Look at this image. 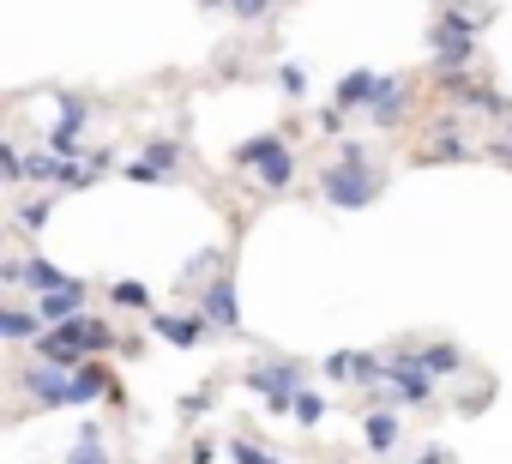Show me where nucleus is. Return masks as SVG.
Here are the masks:
<instances>
[{"mask_svg":"<svg viewBox=\"0 0 512 464\" xmlns=\"http://www.w3.org/2000/svg\"><path fill=\"white\" fill-rule=\"evenodd\" d=\"M380 169L374 163H362V151L356 145H344V163H326L320 169V193H326V205H344V211H362L374 193H380Z\"/></svg>","mask_w":512,"mask_h":464,"instance_id":"nucleus-1","label":"nucleus"},{"mask_svg":"<svg viewBox=\"0 0 512 464\" xmlns=\"http://www.w3.org/2000/svg\"><path fill=\"white\" fill-rule=\"evenodd\" d=\"M235 163H241V169H253V175H260V187H272V193H284V187H290V175H296V157H290V145H284L278 133L247 139V145L235 151Z\"/></svg>","mask_w":512,"mask_h":464,"instance_id":"nucleus-2","label":"nucleus"},{"mask_svg":"<svg viewBox=\"0 0 512 464\" xmlns=\"http://www.w3.org/2000/svg\"><path fill=\"white\" fill-rule=\"evenodd\" d=\"M25 392H31L43 410H61V404H73V368L37 362V368H25Z\"/></svg>","mask_w":512,"mask_h":464,"instance_id":"nucleus-3","label":"nucleus"},{"mask_svg":"<svg viewBox=\"0 0 512 464\" xmlns=\"http://www.w3.org/2000/svg\"><path fill=\"white\" fill-rule=\"evenodd\" d=\"M85 290H91V284H85V278H73V284H67V290H55V296H31V308L43 314V326H67V320H79V314H85Z\"/></svg>","mask_w":512,"mask_h":464,"instance_id":"nucleus-4","label":"nucleus"},{"mask_svg":"<svg viewBox=\"0 0 512 464\" xmlns=\"http://www.w3.org/2000/svg\"><path fill=\"white\" fill-rule=\"evenodd\" d=\"M199 314H205V326H223V332H235V326H241V314H235V284H229V272H223V278H211V290H205Z\"/></svg>","mask_w":512,"mask_h":464,"instance_id":"nucleus-5","label":"nucleus"},{"mask_svg":"<svg viewBox=\"0 0 512 464\" xmlns=\"http://www.w3.org/2000/svg\"><path fill=\"white\" fill-rule=\"evenodd\" d=\"M49 326H43V314L37 308H19V302H0V338L7 344H37Z\"/></svg>","mask_w":512,"mask_h":464,"instance_id":"nucleus-6","label":"nucleus"},{"mask_svg":"<svg viewBox=\"0 0 512 464\" xmlns=\"http://www.w3.org/2000/svg\"><path fill=\"white\" fill-rule=\"evenodd\" d=\"M151 332H157L163 344L187 350V344H199V338H205V320H187V314H151Z\"/></svg>","mask_w":512,"mask_h":464,"instance_id":"nucleus-7","label":"nucleus"},{"mask_svg":"<svg viewBox=\"0 0 512 464\" xmlns=\"http://www.w3.org/2000/svg\"><path fill=\"white\" fill-rule=\"evenodd\" d=\"M386 380H392V392L404 398V404H422L434 386H428V374L416 368V362H386Z\"/></svg>","mask_w":512,"mask_h":464,"instance_id":"nucleus-8","label":"nucleus"},{"mask_svg":"<svg viewBox=\"0 0 512 464\" xmlns=\"http://www.w3.org/2000/svg\"><path fill=\"white\" fill-rule=\"evenodd\" d=\"M362 434H368V452H380V458L398 452V416L392 410H368L362 416Z\"/></svg>","mask_w":512,"mask_h":464,"instance_id":"nucleus-9","label":"nucleus"},{"mask_svg":"<svg viewBox=\"0 0 512 464\" xmlns=\"http://www.w3.org/2000/svg\"><path fill=\"white\" fill-rule=\"evenodd\" d=\"M73 278L61 272V266H49V260H25V290L31 296H55V290H67Z\"/></svg>","mask_w":512,"mask_h":464,"instance_id":"nucleus-10","label":"nucleus"},{"mask_svg":"<svg viewBox=\"0 0 512 464\" xmlns=\"http://www.w3.org/2000/svg\"><path fill=\"white\" fill-rule=\"evenodd\" d=\"M368 109H374V127H392V121H398V109H404V85H398V79H380Z\"/></svg>","mask_w":512,"mask_h":464,"instance_id":"nucleus-11","label":"nucleus"},{"mask_svg":"<svg viewBox=\"0 0 512 464\" xmlns=\"http://www.w3.org/2000/svg\"><path fill=\"white\" fill-rule=\"evenodd\" d=\"M67 464H109V452H103V428H97V422L79 428V446L67 452Z\"/></svg>","mask_w":512,"mask_h":464,"instance_id":"nucleus-12","label":"nucleus"},{"mask_svg":"<svg viewBox=\"0 0 512 464\" xmlns=\"http://www.w3.org/2000/svg\"><path fill=\"white\" fill-rule=\"evenodd\" d=\"M103 386H109V380H103V362H79V368H73V404H91Z\"/></svg>","mask_w":512,"mask_h":464,"instance_id":"nucleus-13","label":"nucleus"},{"mask_svg":"<svg viewBox=\"0 0 512 464\" xmlns=\"http://www.w3.org/2000/svg\"><path fill=\"white\" fill-rule=\"evenodd\" d=\"M374 73H350L344 85H338V109H356V103H374Z\"/></svg>","mask_w":512,"mask_h":464,"instance_id":"nucleus-14","label":"nucleus"},{"mask_svg":"<svg viewBox=\"0 0 512 464\" xmlns=\"http://www.w3.org/2000/svg\"><path fill=\"white\" fill-rule=\"evenodd\" d=\"M416 368H422V374H458L464 362H458V350H452V344H428V350L416 356Z\"/></svg>","mask_w":512,"mask_h":464,"instance_id":"nucleus-15","label":"nucleus"},{"mask_svg":"<svg viewBox=\"0 0 512 464\" xmlns=\"http://www.w3.org/2000/svg\"><path fill=\"white\" fill-rule=\"evenodd\" d=\"M61 169H67L61 157H49V151H25V181H43V187H49V181H61Z\"/></svg>","mask_w":512,"mask_h":464,"instance_id":"nucleus-16","label":"nucleus"},{"mask_svg":"<svg viewBox=\"0 0 512 464\" xmlns=\"http://www.w3.org/2000/svg\"><path fill=\"white\" fill-rule=\"evenodd\" d=\"M229 458H235V464H284L278 452H266V446H253V440H229Z\"/></svg>","mask_w":512,"mask_h":464,"instance_id":"nucleus-17","label":"nucleus"},{"mask_svg":"<svg viewBox=\"0 0 512 464\" xmlns=\"http://www.w3.org/2000/svg\"><path fill=\"white\" fill-rule=\"evenodd\" d=\"M109 302H115V308H151L145 284H127V278H121V284H109Z\"/></svg>","mask_w":512,"mask_h":464,"instance_id":"nucleus-18","label":"nucleus"},{"mask_svg":"<svg viewBox=\"0 0 512 464\" xmlns=\"http://www.w3.org/2000/svg\"><path fill=\"white\" fill-rule=\"evenodd\" d=\"M290 416H296L302 428H314V422L326 416V398H320V392H296V410H290Z\"/></svg>","mask_w":512,"mask_h":464,"instance_id":"nucleus-19","label":"nucleus"},{"mask_svg":"<svg viewBox=\"0 0 512 464\" xmlns=\"http://www.w3.org/2000/svg\"><path fill=\"white\" fill-rule=\"evenodd\" d=\"M0 181H25V151H13L0 139Z\"/></svg>","mask_w":512,"mask_h":464,"instance_id":"nucleus-20","label":"nucleus"},{"mask_svg":"<svg viewBox=\"0 0 512 464\" xmlns=\"http://www.w3.org/2000/svg\"><path fill=\"white\" fill-rule=\"evenodd\" d=\"M127 181H169V169L151 163V157H133V163H127Z\"/></svg>","mask_w":512,"mask_h":464,"instance_id":"nucleus-21","label":"nucleus"},{"mask_svg":"<svg viewBox=\"0 0 512 464\" xmlns=\"http://www.w3.org/2000/svg\"><path fill=\"white\" fill-rule=\"evenodd\" d=\"M43 223H49V199H37V205H25V211H19V229H31V236H37Z\"/></svg>","mask_w":512,"mask_h":464,"instance_id":"nucleus-22","label":"nucleus"},{"mask_svg":"<svg viewBox=\"0 0 512 464\" xmlns=\"http://www.w3.org/2000/svg\"><path fill=\"white\" fill-rule=\"evenodd\" d=\"M284 91L302 97V91H308V73H302V67H284Z\"/></svg>","mask_w":512,"mask_h":464,"instance_id":"nucleus-23","label":"nucleus"},{"mask_svg":"<svg viewBox=\"0 0 512 464\" xmlns=\"http://www.w3.org/2000/svg\"><path fill=\"white\" fill-rule=\"evenodd\" d=\"M229 7H235L241 19H260V13H266V0H229Z\"/></svg>","mask_w":512,"mask_h":464,"instance_id":"nucleus-24","label":"nucleus"},{"mask_svg":"<svg viewBox=\"0 0 512 464\" xmlns=\"http://www.w3.org/2000/svg\"><path fill=\"white\" fill-rule=\"evenodd\" d=\"M446 458H452V452H440V446H422V452H416V464H446Z\"/></svg>","mask_w":512,"mask_h":464,"instance_id":"nucleus-25","label":"nucleus"}]
</instances>
